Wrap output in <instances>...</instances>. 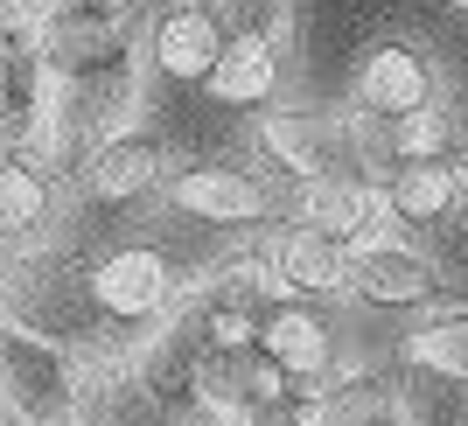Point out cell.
Segmentation results:
<instances>
[{"label":"cell","instance_id":"6da1fadb","mask_svg":"<svg viewBox=\"0 0 468 426\" xmlns=\"http://www.w3.org/2000/svg\"><path fill=\"white\" fill-rule=\"evenodd\" d=\"M280 175H259L245 161H189L176 168L168 182V210L203 224V231H259V224H273L280 210Z\"/></svg>","mask_w":468,"mask_h":426},{"label":"cell","instance_id":"7a4b0ae2","mask_svg":"<svg viewBox=\"0 0 468 426\" xmlns=\"http://www.w3.org/2000/svg\"><path fill=\"white\" fill-rule=\"evenodd\" d=\"M7 420L21 426H84V378L42 329H7Z\"/></svg>","mask_w":468,"mask_h":426},{"label":"cell","instance_id":"3957f363","mask_svg":"<svg viewBox=\"0 0 468 426\" xmlns=\"http://www.w3.org/2000/svg\"><path fill=\"white\" fill-rule=\"evenodd\" d=\"M119 63H133V21L78 7V0H49L42 7V70H49V84L105 78Z\"/></svg>","mask_w":468,"mask_h":426},{"label":"cell","instance_id":"277c9868","mask_svg":"<svg viewBox=\"0 0 468 426\" xmlns=\"http://www.w3.org/2000/svg\"><path fill=\"white\" fill-rule=\"evenodd\" d=\"M259 154L273 161L280 182H308V175L356 168V161H350V112H322V105H266V112H259Z\"/></svg>","mask_w":468,"mask_h":426},{"label":"cell","instance_id":"5b68a950","mask_svg":"<svg viewBox=\"0 0 468 426\" xmlns=\"http://www.w3.org/2000/svg\"><path fill=\"white\" fill-rule=\"evenodd\" d=\"M168 301H176V266H168L161 245H112V252L91 259V308L112 329L161 322Z\"/></svg>","mask_w":468,"mask_h":426},{"label":"cell","instance_id":"8992f818","mask_svg":"<svg viewBox=\"0 0 468 426\" xmlns=\"http://www.w3.org/2000/svg\"><path fill=\"white\" fill-rule=\"evenodd\" d=\"M168 182H176V161H168L161 133H105L78 161V189L105 210H133L147 196H168Z\"/></svg>","mask_w":468,"mask_h":426},{"label":"cell","instance_id":"52a82bcc","mask_svg":"<svg viewBox=\"0 0 468 426\" xmlns=\"http://www.w3.org/2000/svg\"><path fill=\"white\" fill-rule=\"evenodd\" d=\"M147 70H154L161 84H210V70L224 63V49H231V28L203 7V0H161L154 15H147Z\"/></svg>","mask_w":468,"mask_h":426},{"label":"cell","instance_id":"ba28073f","mask_svg":"<svg viewBox=\"0 0 468 426\" xmlns=\"http://www.w3.org/2000/svg\"><path fill=\"white\" fill-rule=\"evenodd\" d=\"M259 259L273 266L280 293H308V301H335V293L356 287V245H343V238L314 231V224H301V217H280V224H266V245H259Z\"/></svg>","mask_w":468,"mask_h":426},{"label":"cell","instance_id":"9c48e42d","mask_svg":"<svg viewBox=\"0 0 468 426\" xmlns=\"http://www.w3.org/2000/svg\"><path fill=\"white\" fill-rule=\"evenodd\" d=\"M433 91H441V78H433L427 49L412 36H378L364 57H356L350 70V105H364V112H391V119H412L427 112Z\"/></svg>","mask_w":468,"mask_h":426},{"label":"cell","instance_id":"30bf717a","mask_svg":"<svg viewBox=\"0 0 468 426\" xmlns=\"http://www.w3.org/2000/svg\"><path fill=\"white\" fill-rule=\"evenodd\" d=\"M259 349H273V357L301 378V385H329L335 370H343L335 322L322 314V301H308V293H273V301H266Z\"/></svg>","mask_w":468,"mask_h":426},{"label":"cell","instance_id":"8fae6325","mask_svg":"<svg viewBox=\"0 0 468 426\" xmlns=\"http://www.w3.org/2000/svg\"><path fill=\"white\" fill-rule=\"evenodd\" d=\"M280 210L301 217V224H314V231H329V238H343V245H364V231H371L378 210H385V196H378L356 168H335V175L287 182V189H280Z\"/></svg>","mask_w":468,"mask_h":426},{"label":"cell","instance_id":"7c38bea8","mask_svg":"<svg viewBox=\"0 0 468 426\" xmlns=\"http://www.w3.org/2000/svg\"><path fill=\"white\" fill-rule=\"evenodd\" d=\"M356 301L385 314L406 308H433L441 301V266H433L420 245H399V238H378V245H356Z\"/></svg>","mask_w":468,"mask_h":426},{"label":"cell","instance_id":"4fadbf2b","mask_svg":"<svg viewBox=\"0 0 468 426\" xmlns=\"http://www.w3.org/2000/svg\"><path fill=\"white\" fill-rule=\"evenodd\" d=\"M378 196H385L391 224H406V231H441V224L462 210V196H468V168L454 154H427V161H406Z\"/></svg>","mask_w":468,"mask_h":426},{"label":"cell","instance_id":"5bb4252c","mask_svg":"<svg viewBox=\"0 0 468 426\" xmlns=\"http://www.w3.org/2000/svg\"><path fill=\"white\" fill-rule=\"evenodd\" d=\"M203 91L217 105H231V112H266L280 98V36H266V28L231 36V49H224V63L210 70Z\"/></svg>","mask_w":468,"mask_h":426},{"label":"cell","instance_id":"9a60e30c","mask_svg":"<svg viewBox=\"0 0 468 426\" xmlns=\"http://www.w3.org/2000/svg\"><path fill=\"white\" fill-rule=\"evenodd\" d=\"M57 217V168L42 154H7L0 168V231L7 245H36Z\"/></svg>","mask_w":468,"mask_h":426},{"label":"cell","instance_id":"2e32d148","mask_svg":"<svg viewBox=\"0 0 468 426\" xmlns=\"http://www.w3.org/2000/svg\"><path fill=\"white\" fill-rule=\"evenodd\" d=\"M385 420H399V378L335 370L329 385H314V426H385Z\"/></svg>","mask_w":468,"mask_h":426},{"label":"cell","instance_id":"e0dca14e","mask_svg":"<svg viewBox=\"0 0 468 426\" xmlns=\"http://www.w3.org/2000/svg\"><path fill=\"white\" fill-rule=\"evenodd\" d=\"M406 364L441 370L448 385H468V308H448V314H433L427 329H412L406 335Z\"/></svg>","mask_w":468,"mask_h":426},{"label":"cell","instance_id":"ac0fdd59","mask_svg":"<svg viewBox=\"0 0 468 426\" xmlns=\"http://www.w3.org/2000/svg\"><path fill=\"white\" fill-rule=\"evenodd\" d=\"M231 36H252V28H266V36H280V21H287V0H203Z\"/></svg>","mask_w":468,"mask_h":426},{"label":"cell","instance_id":"d6986e66","mask_svg":"<svg viewBox=\"0 0 468 426\" xmlns=\"http://www.w3.org/2000/svg\"><path fill=\"white\" fill-rule=\"evenodd\" d=\"M454 147H462V133H454V119L441 112V105H427V112H412V119H406V154H412V161L454 154Z\"/></svg>","mask_w":468,"mask_h":426},{"label":"cell","instance_id":"ffe728a7","mask_svg":"<svg viewBox=\"0 0 468 426\" xmlns=\"http://www.w3.org/2000/svg\"><path fill=\"white\" fill-rule=\"evenodd\" d=\"M154 426H238V412H224L217 399H203V391H176V399L154 406Z\"/></svg>","mask_w":468,"mask_h":426},{"label":"cell","instance_id":"44dd1931","mask_svg":"<svg viewBox=\"0 0 468 426\" xmlns=\"http://www.w3.org/2000/svg\"><path fill=\"white\" fill-rule=\"evenodd\" d=\"M78 7H98V15H119V21H140V15H154V0H78Z\"/></svg>","mask_w":468,"mask_h":426},{"label":"cell","instance_id":"7402d4cb","mask_svg":"<svg viewBox=\"0 0 468 426\" xmlns=\"http://www.w3.org/2000/svg\"><path fill=\"white\" fill-rule=\"evenodd\" d=\"M454 161H462V168H468V140H462V147H454Z\"/></svg>","mask_w":468,"mask_h":426},{"label":"cell","instance_id":"603a6c76","mask_svg":"<svg viewBox=\"0 0 468 426\" xmlns=\"http://www.w3.org/2000/svg\"><path fill=\"white\" fill-rule=\"evenodd\" d=\"M448 7H454V15H468V0H448Z\"/></svg>","mask_w":468,"mask_h":426},{"label":"cell","instance_id":"cb8c5ba5","mask_svg":"<svg viewBox=\"0 0 468 426\" xmlns=\"http://www.w3.org/2000/svg\"><path fill=\"white\" fill-rule=\"evenodd\" d=\"M385 426H399V420H385Z\"/></svg>","mask_w":468,"mask_h":426}]
</instances>
